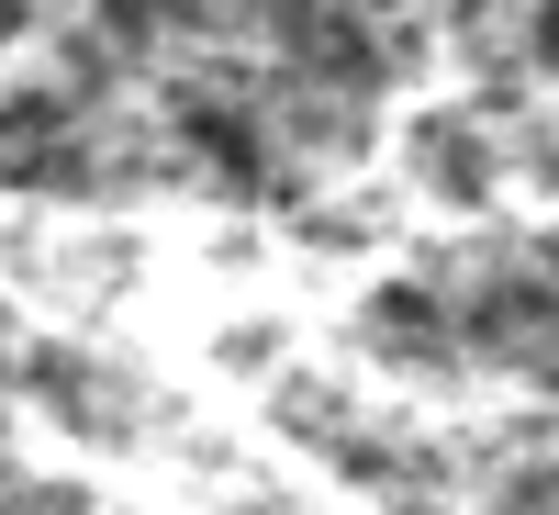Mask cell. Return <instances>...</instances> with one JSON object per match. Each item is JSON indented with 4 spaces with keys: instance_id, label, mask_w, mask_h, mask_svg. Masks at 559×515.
I'll list each match as a JSON object with an SVG mask.
<instances>
[{
    "instance_id": "1",
    "label": "cell",
    "mask_w": 559,
    "mask_h": 515,
    "mask_svg": "<svg viewBox=\"0 0 559 515\" xmlns=\"http://www.w3.org/2000/svg\"><path fill=\"white\" fill-rule=\"evenodd\" d=\"M292 90V79H280ZM269 79H236V68H202V79H179V102H168V124H179V147H191L224 191H269L280 179V134H292V102H280Z\"/></svg>"
},
{
    "instance_id": "2",
    "label": "cell",
    "mask_w": 559,
    "mask_h": 515,
    "mask_svg": "<svg viewBox=\"0 0 559 515\" xmlns=\"http://www.w3.org/2000/svg\"><path fill=\"white\" fill-rule=\"evenodd\" d=\"M90 134H79V79H23L0 90V191H79Z\"/></svg>"
},
{
    "instance_id": "3",
    "label": "cell",
    "mask_w": 559,
    "mask_h": 515,
    "mask_svg": "<svg viewBox=\"0 0 559 515\" xmlns=\"http://www.w3.org/2000/svg\"><path fill=\"white\" fill-rule=\"evenodd\" d=\"M202 12L213 0H90V34H102L112 57H157V45L202 34Z\"/></svg>"
},
{
    "instance_id": "4",
    "label": "cell",
    "mask_w": 559,
    "mask_h": 515,
    "mask_svg": "<svg viewBox=\"0 0 559 515\" xmlns=\"http://www.w3.org/2000/svg\"><path fill=\"white\" fill-rule=\"evenodd\" d=\"M426 168H437V191H481V179H492L471 124H426Z\"/></svg>"
},
{
    "instance_id": "5",
    "label": "cell",
    "mask_w": 559,
    "mask_h": 515,
    "mask_svg": "<svg viewBox=\"0 0 559 515\" xmlns=\"http://www.w3.org/2000/svg\"><path fill=\"white\" fill-rule=\"evenodd\" d=\"M526 57L559 68V0H526Z\"/></svg>"
},
{
    "instance_id": "6",
    "label": "cell",
    "mask_w": 559,
    "mask_h": 515,
    "mask_svg": "<svg viewBox=\"0 0 559 515\" xmlns=\"http://www.w3.org/2000/svg\"><path fill=\"white\" fill-rule=\"evenodd\" d=\"M0 382H12V359H0Z\"/></svg>"
}]
</instances>
